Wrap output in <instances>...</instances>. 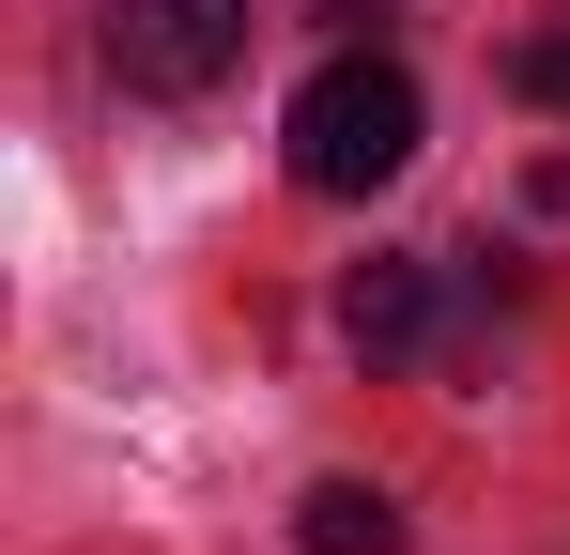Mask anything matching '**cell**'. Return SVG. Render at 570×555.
<instances>
[{"label":"cell","mask_w":570,"mask_h":555,"mask_svg":"<svg viewBox=\"0 0 570 555\" xmlns=\"http://www.w3.org/2000/svg\"><path fill=\"white\" fill-rule=\"evenodd\" d=\"M247 62V0H108V78L155 93V108H186Z\"/></svg>","instance_id":"7a4b0ae2"},{"label":"cell","mask_w":570,"mask_h":555,"mask_svg":"<svg viewBox=\"0 0 570 555\" xmlns=\"http://www.w3.org/2000/svg\"><path fill=\"white\" fill-rule=\"evenodd\" d=\"M509 93H524V108H570V16H556V31H524V47H509Z\"/></svg>","instance_id":"5b68a950"},{"label":"cell","mask_w":570,"mask_h":555,"mask_svg":"<svg viewBox=\"0 0 570 555\" xmlns=\"http://www.w3.org/2000/svg\"><path fill=\"white\" fill-rule=\"evenodd\" d=\"M340 340H355L371 370H401L416 340H432V263H355L340 278Z\"/></svg>","instance_id":"3957f363"},{"label":"cell","mask_w":570,"mask_h":555,"mask_svg":"<svg viewBox=\"0 0 570 555\" xmlns=\"http://www.w3.org/2000/svg\"><path fill=\"white\" fill-rule=\"evenodd\" d=\"M293 541L308 555H401V494H385V478H324V494L293 509Z\"/></svg>","instance_id":"277c9868"},{"label":"cell","mask_w":570,"mask_h":555,"mask_svg":"<svg viewBox=\"0 0 570 555\" xmlns=\"http://www.w3.org/2000/svg\"><path fill=\"white\" fill-rule=\"evenodd\" d=\"M293 185L308 201H371V185H401L416 171V139H432V108H416V78L385 62V47H340L324 78L293 93Z\"/></svg>","instance_id":"6da1fadb"}]
</instances>
